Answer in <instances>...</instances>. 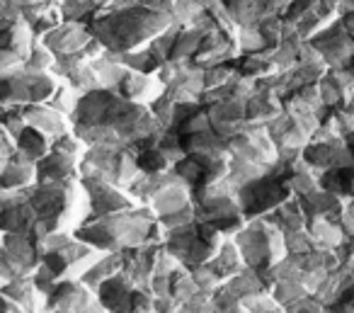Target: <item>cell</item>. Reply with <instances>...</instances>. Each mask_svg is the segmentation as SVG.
<instances>
[{"label": "cell", "mask_w": 354, "mask_h": 313, "mask_svg": "<svg viewBox=\"0 0 354 313\" xmlns=\"http://www.w3.org/2000/svg\"><path fill=\"white\" fill-rule=\"evenodd\" d=\"M32 44H35V35L22 17H0V49L12 51L25 61Z\"/></svg>", "instance_id": "cell-10"}, {"label": "cell", "mask_w": 354, "mask_h": 313, "mask_svg": "<svg viewBox=\"0 0 354 313\" xmlns=\"http://www.w3.org/2000/svg\"><path fill=\"white\" fill-rule=\"evenodd\" d=\"M49 148H51V136H46L44 132L30 127V124H25L22 132L15 136V151L22 158H27L30 163H37Z\"/></svg>", "instance_id": "cell-12"}, {"label": "cell", "mask_w": 354, "mask_h": 313, "mask_svg": "<svg viewBox=\"0 0 354 313\" xmlns=\"http://www.w3.org/2000/svg\"><path fill=\"white\" fill-rule=\"evenodd\" d=\"M136 156V168L138 172H162V170H170L172 161L165 156L160 146H153V148H146L141 153H133Z\"/></svg>", "instance_id": "cell-13"}, {"label": "cell", "mask_w": 354, "mask_h": 313, "mask_svg": "<svg viewBox=\"0 0 354 313\" xmlns=\"http://www.w3.org/2000/svg\"><path fill=\"white\" fill-rule=\"evenodd\" d=\"M170 22L172 17L165 12L153 10L141 3H131V6H107L93 20L85 22V27L107 51L124 54V51L146 46Z\"/></svg>", "instance_id": "cell-1"}, {"label": "cell", "mask_w": 354, "mask_h": 313, "mask_svg": "<svg viewBox=\"0 0 354 313\" xmlns=\"http://www.w3.org/2000/svg\"><path fill=\"white\" fill-rule=\"evenodd\" d=\"M44 311H102L95 289L73 277L59 279L44 296Z\"/></svg>", "instance_id": "cell-5"}, {"label": "cell", "mask_w": 354, "mask_h": 313, "mask_svg": "<svg viewBox=\"0 0 354 313\" xmlns=\"http://www.w3.org/2000/svg\"><path fill=\"white\" fill-rule=\"evenodd\" d=\"M22 114L25 122L30 127L44 132L46 136H59V134L71 132V117L64 112H59L56 107H51L49 102H27L22 105Z\"/></svg>", "instance_id": "cell-8"}, {"label": "cell", "mask_w": 354, "mask_h": 313, "mask_svg": "<svg viewBox=\"0 0 354 313\" xmlns=\"http://www.w3.org/2000/svg\"><path fill=\"white\" fill-rule=\"evenodd\" d=\"M308 44L318 51L325 64L337 66V69H342L344 61L354 54V42H352V37L347 35L344 25L339 22V17H335V20L330 22V25H325L320 32H315L308 39Z\"/></svg>", "instance_id": "cell-6"}, {"label": "cell", "mask_w": 354, "mask_h": 313, "mask_svg": "<svg viewBox=\"0 0 354 313\" xmlns=\"http://www.w3.org/2000/svg\"><path fill=\"white\" fill-rule=\"evenodd\" d=\"M207 265H209V269L218 277V282H226V279H231L233 274H238L243 267H245L241 250H238L236 240H233L231 235L223 238V243L218 245V250L214 253V258L209 260Z\"/></svg>", "instance_id": "cell-11"}, {"label": "cell", "mask_w": 354, "mask_h": 313, "mask_svg": "<svg viewBox=\"0 0 354 313\" xmlns=\"http://www.w3.org/2000/svg\"><path fill=\"white\" fill-rule=\"evenodd\" d=\"M236 240L238 250L243 255L245 267L252 269H267L284 258V233L277 229L265 216L248 219L236 233L231 235Z\"/></svg>", "instance_id": "cell-4"}, {"label": "cell", "mask_w": 354, "mask_h": 313, "mask_svg": "<svg viewBox=\"0 0 354 313\" xmlns=\"http://www.w3.org/2000/svg\"><path fill=\"white\" fill-rule=\"evenodd\" d=\"M352 262H354V260H352Z\"/></svg>", "instance_id": "cell-14"}, {"label": "cell", "mask_w": 354, "mask_h": 313, "mask_svg": "<svg viewBox=\"0 0 354 313\" xmlns=\"http://www.w3.org/2000/svg\"><path fill=\"white\" fill-rule=\"evenodd\" d=\"M221 243H223L221 231L199 219L189 221V224H185V226L165 229V235H162L165 250L170 255H175L185 267L209 262Z\"/></svg>", "instance_id": "cell-3"}, {"label": "cell", "mask_w": 354, "mask_h": 313, "mask_svg": "<svg viewBox=\"0 0 354 313\" xmlns=\"http://www.w3.org/2000/svg\"><path fill=\"white\" fill-rule=\"evenodd\" d=\"M80 156H71V153L56 151L49 148L39 161L35 163L37 182H51V180H66V177L78 175Z\"/></svg>", "instance_id": "cell-9"}, {"label": "cell", "mask_w": 354, "mask_h": 313, "mask_svg": "<svg viewBox=\"0 0 354 313\" xmlns=\"http://www.w3.org/2000/svg\"><path fill=\"white\" fill-rule=\"evenodd\" d=\"M90 30L83 22L64 20L59 27H54L51 32H46L44 37H39V42L44 46H49L54 51V56L59 54H71V51H80L90 39Z\"/></svg>", "instance_id": "cell-7"}, {"label": "cell", "mask_w": 354, "mask_h": 313, "mask_svg": "<svg viewBox=\"0 0 354 313\" xmlns=\"http://www.w3.org/2000/svg\"><path fill=\"white\" fill-rule=\"evenodd\" d=\"M27 202L46 233H73L88 214L78 175L66 180L35 182L27 187Z\"/></svg>", "instance_id": "cell-2"}]
</instances>
